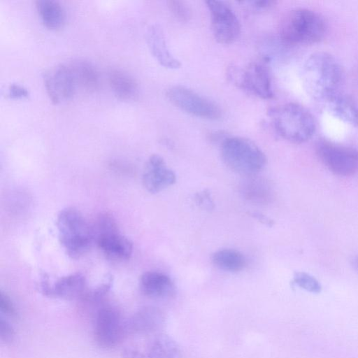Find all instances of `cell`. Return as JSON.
Instances as JSON below:
<instances>
[{"instance_id": "6da1fadb", "label": "cell", "mask_w": 358, "mask_h": 358, "mask_svg": "<svg viewBox=\"0 0 358 358\" xmlns=\"http://www.w3.org/2000/svg\"><path fill=\"white\" fill-rule=\"evenodd\" d=\"M343 79L341 64L328 52H314L303 64L302 80L304 88L313 99L320 103L341 92Z\"/></svg>"}, {"instance_id": "7402d4cb", "label": "cell", "mask_w": 358, "mask_h": 358, "mask_svg": "<svg viewBox=\"0 0 358 358\" xmlns=\"http://www.w3.org/2000/svg\"><path fill=\"white\" fill-rule=\"evenodd\" d=\"M241 189L245 199L252 203L265 204L272 199L273 192L270 184L257 176L247 177Z\"/></svg>"}, {"instance_id": "9c48e42d", "label": "cell", "mask_w": 358, "mask_h": 358, "mask_svg": "<svg viewBox=\"0 0 358 358\" xmlns=\"http://www.w3.org/2000/svg\"><path fill=\"white\" fill-rule=\"evenodd\" d=\"M127 334L126 320L120 312L110 306L101 308L96 313L94 335L96 343L102 348L117 345Z\"/></svg>"}, {"instance_id": "603a6c76", "label": "cell", "mask_w": 358, "mask_h": 358, "mask_svg": "<svg viewBox=\"0 0 358 358\" xmlns=\"http://www.w3.org/2000/svg\"><path fill=\"white\" fill-rule=\"evenodd\" d=\"M36 7L43 24L49 29L62 28L65 22V11L61 3L54 0H38Z\"/></svg>"}, {"instance_id": "ba28073f", "label": "cell", "mask_w": 358, "mask_h": 358, "mask_svg": "<svg viewBox=\"0 0 358 358\" xmlns=\"http://www.w3.org/2000/svg\"><path fill=\"white\" fill-rule=\"evenodd\" d=\"M166 96L173 105L195 117L215 120L222 116L217 104L185 86L170 87Z\"/></svg>"}, {"instance_id": "30bf717a", "label": "cell", "mask_w": 358, "mask_h": 358, "mask_svg": "<svg viewBox=\"0 0 358 358\" xmlns=\"http://www.w3.org/2000/svg\"><path fill=\"white\" fill-rule=\"evenodd\" d=\"M210 15L211 29L215 40L222 44H230L238 39L241 24L231 8L223 1H206Z\"/></svg>"}, {"instance_id": "277c9868", "label": "cell", "mask_w": 358, "mask_h": 358, "mask_svg": "<svg viewBox=\"0 0 358 358\" xmlns=\"http://www.w3.org/2000/svg\"><path fill=\"white\" fill-rule=\"evenodd\" d=\"M56 222L59 242L70 257L78 259L88 252L94 243L92 225L79 210H61Z\"/></svg>"}, {"instance_id": "484cf974", "label": "cell", "mask_w": 358, "mask_h": 358, "mask_svg": "<svg viewBox=\"0 0 358 358\" xmlns=\"http://www.w3.org/2000/svg\"><path fill=\"white\" fill-rule=\"evenodd\" d=\"M168 6L174 17L180 21L187 22L191 17L190 9L184 1L178 0L169 1Z\"/></svg>"}, {"instance_id": "4fadbf2b", "label": "cell", "mask_w": 358, "mask_h": 358, "mask_svg": "<svg viewBox=\"0 0 358 358\" xmlns=\"http://www.w3.org/2000/svg\"><path fill=\"white\" fill-rule=\"evenodd\" d=\"M175 173L169 169L159 155H152L146 162L143 174V183L150 193L162 191L176 182Z\"/></svg>"}, {"instance_id": "e0dca14e", "label": "cell", "mask_w": 358, "mask_h": 358, "mask_svg": "<svg viewBox=\"0 0 358 358\" xmlns=\"http://www.w3.org/2000/svg\"><path fill=\"white\" fill-rule=\"evenodd\" d=\"M140 289L145 296L152 299H167L175 294L176 287L170 277L159 271L143 273L139 280Z\"/></svg>"}, {"instance_id": "7a4b0ae2", "label": "cell", "mask_w": 358, "mask_h": 358, "mask_svg": "<svg viewBox=\"0 0 358 358\" xmlns=\"http://www.w3.org/2000/svg\"><path fill=\"white\" fill-rule=\"evenodd\" d=\"M324 17L311 9L299 8L289 11L282 19L279 36L285 45H305L320 42L327 33Z\"/></svg>"}, {"instance_id": "9a60e30c", "label": "cell", "mask_w": 358, "mask_h": 358, "mask_svg": "<svg viewBox=\"0 0 358 358\" xmlns=\"http://www.w3.org/2000/svg\"><path fill=\"white\" fill-rule=\"evenodd\" d=\"M164 322L165 317L162 310L154 306H145L126 320L127 334H155L163 328Z\"/></svg>"}, {"instance_id": "ffe728a7", "label": "cell", "mask_w": 358, "mask_h": 358, "mask_svg": "<svg viewBox=\"0 0 358 358\" xmlns=\"http://www.w3.org/2000/svg\"><path fill=\"white\" fill-rule=\"evenodd\" d=\"M108 80L114 94L122 101H131L138 94L136 79L122 69L111 68L108 71Z\"/></svg>"}, {"instance_id": "52a82bcc", "label": "cell", "mask_w": 358, "mask_h": 358, "mask_svg": "<svg viewBox=\"0 0 358 358\" xmlns=\"http://www.w3.org/2000/svg\"><path fill=\"white\" fill-rule=\"evenodd\" d=\"M317 155L332 173L350 176L358 172V150L327 139H320L315 146Z\"/></svg>"}, {"instance_id": "83f0119b", "label": "cell", "mask_w": 358, "mask_h": 358, "mask_svg": "<svg viewBox=\"0 0 358 358\" xmlns=\"http://www.w3.org/2000/svg\"><path fill=\"white\" fill-rule=\"evenodd\" d=\"M0 309L2 313L10 317L16 315L15 307L10 298L4 293L0 294Z\"/></svg>"}, {"instance_id": "44dd1931", "label": "cell", "mask_w": 358, "mask_h": 358, "mask_svg": "<svg viewBox=\"0 0 358 358\" xmlns=\"http://www.w3.org/2000/svg\"><path fill=\"white\" fill-rule=\"evenodd\" d=\"M77 86L92 92L100 86V76L97 69L90 62L76 59L69 64Z\"/></svg>"}, {"instance_id": "7c38bea8", "label": "cell", "mask_w": 358, "mask_h": 358, "mask_svg": "<svg viewBox=\"0 0 358 358\" xmlns=\"http://www.w3.org/2000/svg\"><path fill=\"white\" fill-rule=\"evenodd\" d=\"M123 358H181L178 343L169 335L157 332L143 349L128 347L122 351Z\"/></svg>"}, {"instance_id": "2e32d148", "label": "cell", "mask_w": 358, "mask_h": 358, "mask_svg": "<svg viewBox=\"0 0 358 358\" xmlns=\"http://www.w3.org/2000/svg\"><path fill=\"white\" fill-rule=\"evenodd\" d=\"M146 41L152 56L160 65L170 69L180 67V61L170 52L164 31L159 24H153L148 27Z\"/></svg>"}, {"instance_id": "8fae6325", "label": "cell", "mask_w": 358, "mask_h": 358, "mask_svg": "<svg viewBox=\"0 0 358 358\" xmlns=\"http://www.w3.org/2000/svg\"><path fill=\"white\" fill-rule=\"evenodd\" d=\"M43 82L46 92L55 104L71 99L77 86L69 64H64L45 72Z\"/></svg>"}, {"instance_id": "d6986e66", "label": "cell", "mask_w": 358, "mask_h": 358, "mask_svg": "<svg viewBox=\"0 0 358 358\" xmlns=\"http://www.w3.org/2000/svg\"><path fill=\"white\" fill-rule=\"evenodd\" d=\"M87 281L81 273H74L58 279L50 287L49 296L72 300L85 296Z\"/></svg>"}, {"instance_id": "f546056e", "label": "cell", "mask_w": 358, "mask_h": 358, "mask_svg": "<svg viewBox=\"0 0 358 358\" xmlns=\"http://www.w3.org/2000/svg\"><path fill=\"white\" fill-rule=\"evenodd\" d=\"M1 338L5 342L11 341L15 333L12 326L6 320L1 318L0 321Z\"/></svg>"}, {"instance_id": "4dcf8cb0", "label": "cell", "mask_w": 358, "mask_h": 358, "mask_svg": "<svg viewBox=\"0 0 358 358\" xmlns=\"http://www.w3.org/2000/svg\"><path fill=\"white\" fill-rule=\"evenodd\" d=\"M249 4L252 6L255 7L256 8H267L273 6L275 1H248Z\"/></svg>"}, {"instance_id": "f1b7e54d", "label": "cell", "mask_w": 358, "mask_h": 358, "mask_svg": "<svg viewBox=\"0 0 358 358\" xmlns=\"http://www.w3.org/2000/svg\"><path fill=\"white\" fill-rule=\"evenodd\" d=\"M29 94L27 89L19 84L13 83L8 87V96L11 99H18L27 98Z\"/></svg>"}, {"instance_id": "d6a6232c", "label": "cell", "mask_w": 358, "mask_h": 358, "mask_svg": "<svg viewBox=\"0 0 358 358\" xmlns=\"http://www.w3.org/2000/svg\"><path fill=\"white\" fill-rule=\"evenodd\" d=\"M353 268L358 272V257H356L352 261Z\"/></svg>"}, {"instance_id": "ac0fdd59", "label": "cell", "mask_w": 358, "mask_h": 358, "mask_svg": "<svg viewBox=\"0 0 358 358\" xmlns=\"http://www.w3.org/2000/svg\"><path fill=\"white\" fill-rule=\"evenodd\" d=\"M334 117L352 127L358 126V105L350 96L340 92L322 103Z\"/></svg>"}, {"instance_id": "3957f363", "label": "cell", "mask_w": 358, "mask_h": 358, "mask_svg": "<svg viewBox=\"0 0 358 358\" xmlns=\"http://www.w3.org/2000/svg\"><path fill=\"white\" fill-rule=\"evenodd\" d=\"M274 129L283 139L292 143H303L315 133L316 122L313 114L296 103H287L268 111Z\"/></svg>"}, {"instance_id": "d4e9b609", "label": "cell", "mask_w": 358, "mask_h": 358, "mask_svg": "<svg viewBox=\"0 0 358 358\" xmlns=\"http://www.w3.org/2000/svg\"><path fill=\"white\" fill-rule=\"evenodd\" d=\"M293 281L298 287L311 293L317 294L322 290L320 283L313 276L305 272H296Z\"/></svg>"}, {"instance_id": "5b68a950", "label": "cell", "mask_w": 358, "mask_h": 358, "mask_svg": "<svg viewBox=\"0 0 358 358\" xmlns=\"http://www.w3.org/2000/svg\"><path fill=\"white\" fill-rule=\"evenodd\" d=\"M221 157L231 170L245 177L257 176L266 164V155L254 142L238 136L222 141Z\"/></svg>"}, {"instance_id": "8992f818", "label": "cell", "mask_w": 358, "mask_h": 358, "mask_svg": "<svg viewBox=\"0 0 358 358\" xmlns=\"http://www.w3.org/2000/svg\"><path fill=\"white\" fill-rule=\"evenodd\" d=\"M227 73L232 83L255 96L263 99L273 96L268 71L262 64L252 62L245 66L231 64Z\"/></svg>"}, {"instance_id": "1f68e13d", "label": "cell", "mask_w": 358, "mask_h": 358, "mask_svg": "<svg viewBox=\"0 0 358 358\" xmlns=\"http://www.w3.org/2000/svg\"><path fill=\"white\" fill-rule=\"evenodd\" d=\"M252 215L266 225H268V224L271 223V220L263 215L253 213H252Z\"/></svg>"}, {"instance_id": "5bb4252c", "label": "cell", "mask_w": 358, "mask_h": 358, "mask_svg": "<svg viewBox=\"0 0 358 358\" xmlns=\"http://www.w3.org/2000/svg\"><path fill=\"white\" fill-rule=\"evenodd\" d=\"M94 241L109 259L124 261L129 259L132 255L131 241L120 234L118 227L97 234Z\"/></svg>"}, {"instance_id": "cb8c5ba5", "label": "cell", "mask_w": 358, "mask_h": 358, "mask_svg": "<svg viewBox=\"0 0 358 358\" xmlns=\"http://www.w3.org/2000/svg\"><path fill=\"white\" fill-rule=\"evenodd\" d=\"M211 260L217 268L229 272L240 271L246 265L243 254L234 249L219 250L212 255Z\"/></svg>"}, {"instance_id": "4316f807", "label": "cell", "mask_w": 358, "mask_h": 358, "mask_svg": "<svg viewBox=\"0 0 358 358\" xmlns=\"http://www.w3.org/2000/svg\"><path fill=\"white\" fill-rule=\"evenodd\" d=\"M195 202L202 209L211 210L214 208V202L210 192L204 189L195 194Z\"/></svg>"}]
</instances>
